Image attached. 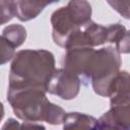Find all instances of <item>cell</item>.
Masks as SVG:
<instances>
[{
  "label": "cell",
  "mask_w": 130,
  "mask_h": 130,
  "mask_svg": "<svg viewBox=\"0 0 130 130\" xmlns=\"http://www.w3.org/2000/svg\"><path fill=\"white\" fill-rule=\"evenodd\" d=\"M54 55L47 50H22L12 60L9 72V85L38 86L47 90L55 71Z\"/></svg>",
  "instance_id": "2"
},
{
  "label": "cell",
  "mask_w": 130,
  "mask_h": 130,
  "mask_svg": "<svg viewBox=\"0 0 130 130\" xmlns=\"http://www.w3.org/2000/svg\"><path fill=\"white\" fill-rule=\"evenodd\" d=\"M2 37L15 49L23 44L26 39V30L20 24H10L3 29Z\"/></svg>",
  "instance_id": "10"
},
{
  "label": "cell",
  "mask_w": 130,
  "mask_h": 130,
  "mask_svg": "<svg viewBox=\"0 0 130 130\" xmlns=\"http://www.w3.org/2000/svg\"><path fill=\"white\" fill-rule=\"evenodd\" d=\"M94 130H95V129H94Z\"/></svg>",
  "instance_id": "16"
},
{
  "label": "cell",
  "mask_w": 130,
  "mask_h": 130,
  "mask_svg": "<svg viewBox=\"0 0 130 130\" xmlns=\"http://www.w3.org/2000/svg\"><path fill=\"white\" fill-rule=\"evenodd\" d=\"M96 119L82 113H66L63 130H94Z\"/></svg>",
  "instance_id": "9"
},
{
  "label": "cell",
  "mask_w": 130,
  "mask_h": 130,
  "mask_svg": "<svg viewBox=\"0 0 130 130\" xmlns=\"http://www.w3.org/2000/svg\"><path fill=\"white\" fill-rule=\"evenodd\" d=\"M47 90L38 86H8L7 100L14 114L24 122L45 121L52 125L63 123L66 112L52 104L46 96Z\"/></svg>",
  "instance_id": "1"
},
{
  "label": "cell",
  "mask_w": 130,
  "mask_h": 130,
  "mask_svg": "<svg viewBox=\"0 0 130 130\" xmlns=\"http://www.w3.org/2000/svg\"><path fill=\"white\" fill-rule=\"evenodd\" d=\"M120 65V54L115 47L109 46L96 51L93 50L84 78L91 81L95 93L108 96L111 82L118 74Z\"/></svg>",
  "instance_id": "4"
},
{
  "label": "cell",
  "mask_w": 130,
  "mask_h": 130,
  "mask_svg": "<svg viewBox=\"0 0 130 130\" xmlns=\"http://www.w3.org/2000/svg\"><path fill=\"white\" fill-rule=\"evenodd\" d=\"M19 128H20V123L15 119L10 118L4 123L1 130H19Z\"/></svg>",
  "instance_id": "13"
},
{
  "label": "cell",
  "mask_w": 130,
  "mask_h": 130,
  "mask_svg": "<svg viewBox=\"0 0 130 130\" xmlns=\"http://www.w3.org/2000/svg\"><path fill=\"white\" fill-rule=\"evenodd\" d=\"M80 82L77 75L64 68L56 69L48 83L47 92L56 94L63 100H72L79 92Z\"/></svg>",
  "instance_id": "6"
},
{
  "label": "cell",
  "mask_w": 130,
  "mask_h": 130,
  "mask_svg": "<svg viewBox=\"0 0 130 130\" xmlns=\"http://www.w3.org/2000/svg\"><path fill=\"white\" fill-rule=\"evenodd\" d=\"M90 16L91 6L87 1H70L66 6L55 10L51 17L55 44L64 48L67 40L91 20Z\"/></svg>",
  "instance_id": "5"
},
{
  "label": "cell",
  "mask_w": 130,
  "mask_h": 130,
  "mask_svg": "<svg viewBox=\"0 0 130 130\" xmlns=\"http://www.w3.org/2000/svg\"><path fill=\"white\" fill-rule=\"evenodd\" d=\"M106 43H115V48L119 54L128 53L129 32L121 23L104 26L90 20L67 40L64 48L66 50L76 47L93 48Z\"/></svg>",
  "instance_id": "3"
},
{
  "label": "cell",
  "mask_w": 130,
  "mask_h": 130,
  "mask_svg": "<svg viewBox=\"0 0 130 130\" xmlns=\"http://www.w3.org/2000/svg\"><path fill=\"white\" fill-rule=\"evenodd\" d=\"M130 105L111 106V109L96 120L95 130H129Z\"/></svg>",
  "instance_id": "7"
},
{
  "label": "cell",
  "mask_w": 130,
  "mask_h": 130,
  "mask_svg": "<svg viewBox=\"0 0 130 130\" xmlns=\"http://www.w3.org/2000/svg\"><path fill=\"white\" fill-rule=\"evenodd\" d=\"M15 55V49L11 44L0 36V65H3L10 61Z\"/></svg>",
  "instance_id": "11"
},
{
  "label": "cell",
  "mask_w": 130,
  "mask_h": 130,
  "mask_svg": "<svg viewBox=\"0 0 130 130\" xmlns=\"http://www.w3.org/2000/svg\"><path fill=\"white\" fill-rule=\"evenodd\" d=\"M51 4L45 1H13L14 16L21 21H27L36 18L44 8Z\"/></svg>",
  "instance_id": "8"
},
{
  "label": "cell",
  "mask_w": 130,
  "mask_h": 130,
  "mask_svg": "<svg viewBox=\"0 0 130 130\" xmlns=\"http://www.w3.org/2000/svg\"><path fill=\"white\" fill-rule=\"evenodd\" d=\"M19 130H46V128L43 125H40L37 123L23 122L22 124H20Z\"/></svg>",
  "instance_id": "14"
},
{
  "label": "cell",
  "mask_w": 130,
  "mask_h": 130,
  "mask_svg": "<svg viewBox=\"0 0 130 130\" xmlns=\"http://www.w3.org/2000/svg\"><path fill=\"white\" fill-rule=\"evenodd\" d=\"M14 16L13 1H0V25L10 21Z\"/></svg>",
  "instance_id": "12"
},
{
  "label": "cell",
  "mask_w": 130,
  "mask_h": 130,
  "mask_svg": "<svg viewBox=\"0 0 130 130\" xmlns=\"http://www.w3.org/2000/svg\"><path fill=\"white\" fill-rule=\"evenodd\" d=\"M3 116H4V107H3V104L0 102V121L2 120Z\"/></svg>",
  "instance_id": "15"
}]
</instances>
